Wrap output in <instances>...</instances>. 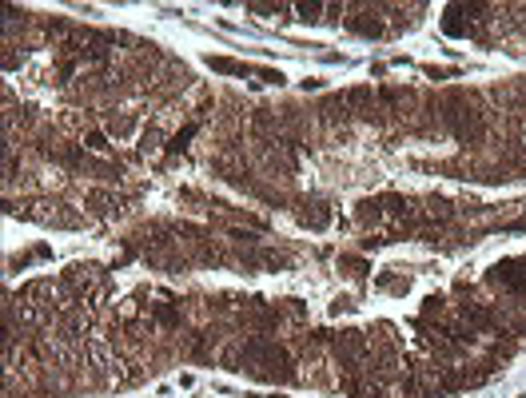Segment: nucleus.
Here are the masks:
<instances>
[{
    "mask_svg": "<svg viewBox=\"0 0 526 398\" xmlns=\"http://www.w3.org/2000/svg\"><path fill=\"white\" fill-rule=\"evenodd\" d=\"M208 68H215V72H231V76H243V72H247L243 64H236V60H219V56H208Z\"/></svg>",
    "mask_w": 526,
    "mask_h": 398,
    "instance_id": "1",
    "label": "nucleus"
},
{
    "mask_svg": "<svg viewBox=\"0 0 526 398\" xmlns=\"http://www.w3.org/2000/svg\"><path fill=\"white\" fill-rule=\"evenodd\" d=\"M88 147H92V151H108V143H104V136H96V132H92V136H88Z\"/></svg>",
    "mask_w": 526,
    "mask_h": 398,
    "instance_id": "2",
    "label": "nucleus"
}]
</instances>
